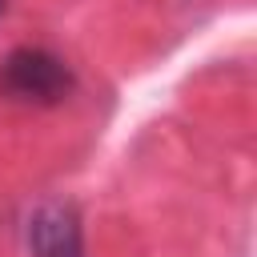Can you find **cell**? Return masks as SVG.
<instances>
[{
	"mask_svg": "<svg viewBox=\"0 0 257 257\" xmlns=\"http://www.w3.org/2000/svg\"><path fill=\"white\" fill-rule=\"evenodd\" d=\"M24 241L32 257H84L80 217L64 201H44L40 209H32L24 225Z\"/></svg>",
	"mask_w": 257,
	"mask_h": 257,
	"instance_id": "7a4b0ae2",
	"label": "cell"
},
{
	"mask_svg": "<svg viewBox=\"0 0 257 257\" xmlns=\"http://www.w3.org/2000/svg\"><path fill=\"white\" fill-rule=\"evenodd\" d=\"M72 84V68L48 48H12L0 64V92L20 104H60Z\"/></svg>",
	"mask_w": 257,
	"mask_h": 257,
	"instance_id": "6da1fadb",
	"label": "cell"
},
{
	"mask_svg": "<svg viewBox=\"0 0 257 257\" xmlns=\"http://www.w3.org/2000/svg\"><path fill=\"white\" fill-rule=\"evenodd\" d=\"M0 16H4V0H0Z\"/></svg>",
	"mask_w": 257,
	"mask_h": 257,
	"instance_id": "3957f363",
	"label": "cell"
}]
</instances>
